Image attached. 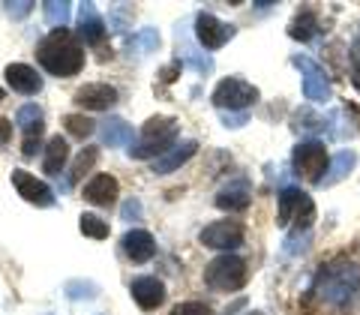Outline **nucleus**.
<instances>
[{
    "instance_id": "nucleus-1",
    "label": "nucleus",
    "mask_w": 360,
    "mask_h": 315,
    "mask_svg": "<svg viewBox=\"0 0 360 315\" xmlns=\"http://www.w3.org/2000/svg\"><path fill=\"white\" fill-rule=\"evenodd\" d=\"M37 60L45 72L70 78L84 70V45L72 30L58 27L37 45Z\"/></svg>"
},
{
    "instance_id": "nucleus-2",
    "label": "nucleus",
    "mask_w": 360,
    "mask_h": 315,
    "mask_svg": "<svg viewBox=\"0 0 360 315\" xmlns=\"http://www.w3.org/2000/svg\"><path fill=\"white\" fill-rule=\"evenodd\" d=\"M360 288V267L345 258H336L328 267H321V274L315 276L312 295L324 300L328 307H345L348 300L357 295Z\"/></svg>"
},
{
    "instance_id": "nucleus-3",
    "label": "nucleus",
    "mask_w": 360,
    "mask_h": 315,
    "mask_svg": "<svg viewBox=\"0 0 360 315\" xmlns=\"http://www.w3.org/2000/svg\"><path fill=\"white\" fill-rule=\"evenodd\" d=\"M180 135V120L177 117H168V115H156L148 117L141 127V139L129 144V156L132 160H160L168 150L174 148Z\"/></svg>"
},
{
    "instance_id": "nucleus-4",
    "label": "nucleus",
    "mask_w": 360,
    "mask_h": 315,
    "mask_svg": "<svg viewBox=\"0 0 360 315\" xmlns=\"http://www.w3.org/2000/svg\"><path fill=\"white\" fill-rule=\"evenodd\" d=\"M246 279H250V264L240 255H231V252L217 255L205 267V283L213 291H238L246 285Z\"/></svg>"
},
{
    "instance_id": "nucleus-5",
    "label": "nucleus",
    "mask_w": 360,
    "mask_h": 315,
    "mask_svg": "<svg viewBox=\"0 0 360 315\" xmlns=\"http://www.w3.org/2000/svg\"><path fill=\"white\" fill-rule=\"evenodd\" d=\"M258 96H262L258 87L243 82V78H222V82L217 84V90H213L210 103L229 115V111H246L250 105H255Z\"/></svg>"
},
{
    "instance_id": "nucleus-6",
    "label": "nucleus",
    "mask_w": 360,
    "mask_h": 315,
    "mask_svg": "<svg viewBox=\"0 0 360 315\" xmlns=\"http://www.w3.org/2000/svg\"><path fill=\"white\" fill-rule=\"evenodd\" d=\"M198 240L207 246V250H219V252H231L243 246L246 240V229L243 222L238 219H219V222H210L198 231Z\"/></svg>"
},
{
    "instance_id": "nucleus-7",
    "label": "nucleus",
    "mask_w": 360,
    "mask_h": 315,
    "mask_svg": "<svg viewBox=\"0 0 360 315\" xmlns=\"http://www.w3.org/2000/svg\"><path fill=\"white\" fill-rule=\"evenodd\" d=\"M291 162H295V172L300 177H307L309 184H321V174L328 172L330 156L321 141H300L291 153Z\"/></svg>"
},
{
    "instance_id": "nucleus-8",
    "label": "nucleus",
    "mask_w": 360,
    "mask_h": 315,
    "mask_svg": "<svg viewBox=\"0 0 360 315\" xmlns=\"http://www.w3.org/2000/svg\"><path fill=\"white\" fill-rule=\"evenodd\" d=\"M291 66H297L303 72V94H307L309 103H328L333 87H330V75L324 72V66L315 63L312 58H307V54H295V58H291Z\"/></svg>"
},
{
    "instance_id": "nucleus-9",
    "label": "nucleus",
    "mask_w": 360,
    "mask_h": 315,
    "mask_svg": "<svg viewBox=\"0 0 360 315\" xmlns=\"http://www.w3.org/2000/svg\"><path fill=\"white\" fill-rule=\"evenodd\" d=\"M13 186L15 193L27 201V205H37V207H54V193L49 184H42L37 174L25 172V168H13Z\"/></svg>"
},
{
    "instance_id": "nucleus-10",
    "label": "nucleus",
    "mask_w": 360,
    "mask_h": 315,
    "mask_svg": "<svg viewBox=\"0 0 360 315\" xmlns=\"http://www.w3.org/2000/svg\"><path fill=\"white\" fill-rule=\"evenodd\" d=\"M231 37H234V27L225 25V21H219L217 15H210V13H198L195 15V39L205 45L207 51L222 49Z\"/></svg>"
},
{
    "instance_id": "nucleus-11",
    "label": "nucleus",
    "mask_w": 360,
    "mask_h": 315,
    "mask_svg": "<svg viewBox=\"0 0 360 315\" xmlns=\"http://www.w3.org/2000/svg\"><path fill=\"white\" fill-rule=\"evenodd\" d=\"M75 105H82L87 111H108L117 105V90L111 84H103V82H94V84H84L75 90Z\"/></svg>"
},
{
    "instance_id": "nucleus-12",
    "label": "nucleus",
    "mask_w": 360,
    "mask_h": 315,
    "mask_svg": "<svg viewBox=\"0 0 360 315\" xmlns=\"http://www.w3.org/2000/svg\"><path fill=\"white\" fill-rule=\"evenodd\" d=\"M120 250H123V255H127L132 264H144V262H150V258L156 255V240H153L150 231L129 229L120 238Z\"/></svg>"
},
{
    "instance_id": "nucleus-13",
    "label": "nucleus",
    "mask_w": 360,
    "mask_h": 315,
    "mask_svg": "<svg viewBox=\"0 0 360 315\" xmlns=\"http://www.w3.org/2000/svg\"><path fill=\"white\" fill-rule=\"evenodd\" d=\"M120 195V184L115 174H94L84 184V201L94 207H111Z\"/></svg>"
},
{
    "instance_id": "nucleus-14",
    "label": "nucleus",
    "mask_w": 360,
    "mask_h": 315,
    "mask_svg": "<svg viewBox=\"0 0 360 315\" xmlns=\"http://www.w3.org/2000/svg\"><path fill=\"white\" fill-rule=\"evenodd\" d=\"M132 300L139 303V307L144 312H150L156 307H162L165 303V283L162 279H156V276H139V279H132Z\"/></svg>"
},
{
    "instance_id": "nucleus-15",
    "label": "nucleus",
    "mask_w": 360,
    "mask_h": 315,
    "mask_svg": "<svg viewBox=\"0 0 360 315\" xmlns=\"http://www.w3.org/2000/svg\"><path fill=\"white\" fill-rule=\"evenodd\" d=\"M4 78H6V84L13 87L15 94L33 96V94H39V90H42L39 72L33 70V66H27V63H9L6 70H4Z\"/></svg>"
},
{
    "instance_id": "nucleus-16",
    "label": "nucleus",
    "mask_w": 360,
    "mask_h": 315,
    "mask_svg": "<svg viewBox=\"0 0 360 315\" xmlns=\"http://www.w3.org/2000/svg\"><path fill=\"white\" fill-rule=\"evenodd\" d=\"M195 150H198V141H180V144H174L172 150H168L165 156H160V160H153L150 162V172L153 174H172V172H177L184 162H189L195 156Z\"/></svg>"
},
{
    "instance_id": "nucleus-17",
    "label": "nucleus",
    "mask_w": 360,
    "mask_h": 315,
    "mask_svg": "<svg viewBox=\"0 0 360 315\" xmlns=\"http://www.w3.org/2000/svg\"><path fill=\"white\" fill-rule=\"evenodd\" d=\"M78 33H82V39L87 45H99V42H103V37H105V21H103V15L96 13L94 4H84L82 13H78Z\"/></svg>"
},
{
    "instance_id": "nucleus-18",
    "label": "nucleus",
    "mask_w": 360,
    "mask_h": 315,
    "mask_svg": "<svg viewBox=\"0 0 360 315\" xmlns=\"http://www.w3.org/2000/svg\"><path fill=\"white\" fill-rule=\"evenodd\" d=\"M309 201V195L307 193H300L297 186H288V189H283V193H279V213H276V222L283 225H291L295 222V217L300 213V207L307 205Z\"/></svg>"
},
{
    "instance_id": "nucleus-19",
    "label": "nucleus",
    "mask_w": 360,
    "mask_h": 315,
    "mask_svg": "<svg viewBox=\"0 0 360 315\" xmlns=\"http://www.w3.org/2000/svg\"><path fill=\"white\" fill-rule=\"evenodd\" d=\"M66 160H70V144H66L63 135H54L45 144V156H42V172L45 174H60Z\"/></svg>"
},
{
    "instance_id": "nucleus-20",
    "label": "nucleus",
    "mask_w": 360,
    "mask_h": 315,
    "mask_svg": "<svg viewBox=\"0 0 360 315\" xmlns=\"http://www.w3.org/2000/svg\"><path fill=\"white\" fill-rule=\"evenodd\" d=\"M99 135L108 148H129L132 144V127L123 117H108L105 123H99Z\"/></svg>"
},
{
    "instance_id": "nucleus-21",
    "label": "nucleus",
    "mask_w": 360,
    "mask_h": 315,
    "mask_svg": "<svg viewBox=\"0 0 360 315\" xmlns=\"http://www.w3.org/2000/svg\"><path fill=\"white\" fill-rule=\"evenodd\" d=\"M315 33H319V15H315L312 9H303V13H297L295 18H291V25H288V37L291 39L309 42Z\"/></svg>"
},
{
    "instance_id": "nucleus-22",
    "label": "nucleus",
    "mask_w": 360,
    "mask_h": 315,
    "mask_svg": "<svg viewBox=\"0 0 360 315\" xmlns=\"http://www.w3.org/2000/svg\"><path fill=\"white\" fill-rule=\"evenodd\" d=\"M99 162V148H94V144H87L84 150H78V156L72 160L70 165V174H66V186H75L78 180H82L90 168H94Z\"/></svg>"
},
{
    "instance_id": "nucleus-23",
    "label": "nucleus",
    "mask_w": 360,
    "mask_h": 315,
    "mask_svg": "<svg viewBox=\"0 0 360 315\" xmlns=\"http://www.w3.org/2000/svg\"><path fill=\"white\" fill-rule=\"evenodd\" d=\"M250 189H246L243 184L240 186H225L222 193L217 195V207L222 210H246L250 207Z\"/></svg>"
},
{
    "instance_id": "nucleus-24",
    "label": "nucleus",
    "mask_w": 360,
    "mask_h": 315,
    "mask_svg": "<svg viewBox=\"0 0 360 315\" xmlns=\"http://www.w3.org/2000/svg\"><path fill=\"white\" fill-rule=\"evenodd\" d=\"M15 127L30 135V132H45V117H42V108L39 105H21L18 115H15Z\"/></svg>"
},
{
    "instance_id": "nucleus-25",
    "label": "nucleus",
    "mask_w": 360,
    "mask_h": 315,
    "mask_svg": "<svg viewBox=\"0 0 360 315\" xmlns=\"http://www.w3.org/2000/svg\"><path fill=\"white\" fill-rule=\"evenodd\" d=\"M42 15H45L49 25L66 27V21H70V15H72V4H70V0H45V4H42Z\"/></svg>"
},
{
    "instance_id": "nucleus-26",
    "label": "nucleus",
    "mask_w": 360,
    "mask_h": 315,
    "mask_svg": "<svg viewBox=\"0 0 360 315\" xmlns=\"http://www.w3.org/2000/svg\"><path fill=\"white\" fill-rule=\"evenodd\" d=\"M354 162H357L354 150H340V153H336V160H333V165H330V177H324L321 186H333L336 180H342L345 172H352V168H354Z\"/></svg>"
},
{
    "instance_id": "nucleus-27",
    "label": "nucleus",
    "mask_w": 360,
    "mask_h": 315,
    "mask_svg": "<svg viewBox=\"0 0 360 315\" xmlns=\"http://www.w3.org/2000/svg\"><path fill=\"white\" fill-rule=\"evenodd\" d=\"M78 229H82L84 238H94V240H105L108 238V222L103 217H96V213H82V219H78Z\"/></svg>"
},
{
    "instance_id": "nucleus-28",
    "label": "nucleus",
    "mask_w": 360,
    "mask_h": 315,
    "mask_svg": "<svg viewBox=\"0 0 360 315\" xmlns=\"http://www.w3.org/2000/svg\"><path fill=\"white\" fill-rule=\"evenodd\" d=\"M63 127H66V132H70L72 139H82V141H84L87 135L96 132L99 123H94L87 115H66V117H63Z\"/></svg>"
},
{
    "instance_id": "nucleus-29",
    "label": "nucleus",
    "mask_w": 360,
    "mask_h": 315,
    "mask_svg": "<svg viewBox=\"0 0 360 315\" xmlns=\"http://www.w3.org/2000/svg\"><path fill=\"white\" fill-rule=\"evenodd\" d=\"M168 315H213V309L207 303H198V300H186V303H177V307L168 312Z\"/></svg>"
},
{
    "instance_id": "nucleus-30",
    "label": "nucleus",
    "mask_w": 360,
    "mask_h": 315,
    "mask_svg": "<svg viewBox=\"0 0 360 315\" xmlns=\"http://www.w3.org/2000/svg\"><path fill=\"white\" fill-rule=\"evenodd\" d=\"M33 0H15V4H6V13H9V18H27L30 13H33Z\"/></svg>"
},
{
    "instance_id": "nucleus-31",
    "label": "nucleus",
    "mask_w": 360,
    "mask_h": 315,
    "mask_svg": "<svg viewBox=\"0 0 360 315\" xmlns=\"http://www.w3.org/2000/svg\"><path fill=\"white\" fill-rule=\"evenodd\" d=\"M39 141H42V132H30V135H25V144H21V153H25V160H33V156H37Z\"/></svg>"
},
{
    "instance_id": "nucleus-32",
    "label": "nucleus",
    "mask_w": 360,
    "mask_h": 315,
    "mask_svg": "<svg viewBox=\"0 0 360 315\" xmlns=\"http://www.w3.org/2000/svg\"><path fill=\"white\" fill-rule=\"evenodd\" d=\"M352 78H354V87L360 90V39L352 42Z\"/></svg>"
},
{
    "instance_id": "nucleus-33",
    "label": "nucleus",
    "mask_w": 360,
    "mask_h": 315,
    "mask_svg": "<svg viewBox=\"0 0 360 315\" xmlns=\"http://www.w3.org/2000/svg\"><path fill=\"white\" fill-rule=\"evenodd\" d=\"M9 141H13V120L0 117V148H9Z\"/></svg>"
},
{
    "instance_id": "nucleus-34",
    "label": "nucleus",
    "mask_w": 360,
    "mask_h": 315,
    "mask_svg": "<svg viewBox=\"0 0 360 315\" xmlns=\"http://www.w3.org/2000/svg\"><path fill=\"white\" fill-rule=\"evenodd\" d=\"M141 217V201L139 198H132L123 205V219H139Z\"/></svg>"
},
{
    "instance_id": "nucleus-35",
    "label": "nucleus",
    "mask_w": 360,
    "mask_h": 315,
    "mask_svg": "<svg viewBox=\"0 0 360 315\" xmlns=\"http://www.w3.org/2000/svg\"><path fill=\"white\" fill-rule=\"evenodd\" d=\"M141 45H144V51H150V49H156V45H160V33L156 30H141Z\"/></svg>"
},
{
    "instance_id": "nucleus-36",
    "label": "nucleus",
    "mask_w": 360,
    "mask_h": 315,
    "mask_svg": "<svg viewBox=\"0 0 360 315\" xmlns=\"http://www.w3.org/2000/svg\"><path fill=\"white\" fill-rule=\"evenodd\" d=\"M222 120H225V127L238 129V127H243V123H246V115H225V111H222Z\"/></svg>"
},
{
    "instance_id": "nucleus-37",
    "label": "nucleus",
    "mask_w": 360,
    "mask_h": 315,
    "mask_svg": "<svg viewBox=\"0 0 360 315\" xmlns=\"http://www.w3.org/2000/svg\"><path fill=\"white\" fill-rule=\"evenodd\" d=\"M177 72H180V63H172V66H165V70L160 72V78H162L165 84H172L174 78H177Z\"/></svg>"
},
{
    "instance_id": "nucleus-38",
    "label": "nucleus",
    "mask_w": 360,
    "mask_h": 315,
    "mask_svg": "<svg viewBox=\"0 0 360 315\" xmlns=\"http://www.w3.org/2000/svg\"><path fill=\"white\" fill-rule=\"evenodd\" d=\"M4 99H6V90H4V87H0V103H4Z\"/></svg>"
},
{
    "instance_id": "nucleus-39",
    "label": "nucleus",
    "mask_w": 360,
    "mask_h": 315,
    "mask_svg": "<svg viewBox=\"0 0 360 315\" xmlns=\"http://www.w3.org/2000/svg\"><path fill=\"white\" fill-rule=\"evenodd\" d=\"M250 315H255V312H250Z\"/></svg>"
}]
</instances>
